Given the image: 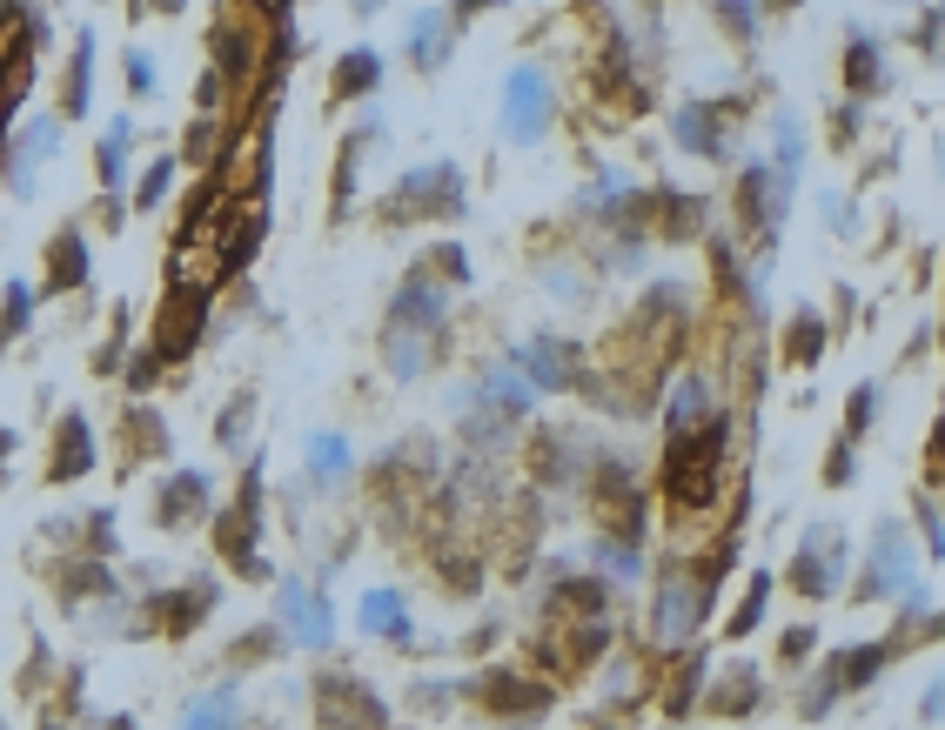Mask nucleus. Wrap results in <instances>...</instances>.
I'll use <instances>...</instances> for the list:
<instances>
[{"instance_id": "obj_1", "label": "nucleus", "mask_w": 945, "mask_h": 730, "mask_svg": "<svg viewBox=\"0 0 945 730\" xmlns=\"http://www.w3.org/2000/svg\"><path fill=\"white\" fill-rule=\"evenodd\" d=\"M711 443H724V429H711V436H698V443H677L671 449V489H677V503H704L711 496V476H704V456H718Z\"/></svg>"}, {"instance_id": "obj_2", "label": "nucleus", "mask_w": 945, "mask_h": 730, "mask_svg": "<svg viewBox=\"0 0 945 730\" xmlns=\"http://www.w3.org/2000/svg\"><path fill=\"white\" fill-rule=\"evenodd\" d=\"M510 101H517V134H537V108H543V88L530 81V74H517L510 81Z\"/></svg>"}, {"instance_id": "obj_3", "label": "nucleus", "mask_w": 945, "mask_h": 730, "mask_svg": "<svg viewBox=\"0 0 945 730\" xmlns=\"http://www.w3.org/2000/svg\"><path fill=\"white\" fill-rule=\"evenodd\" d=\"M369 74H376V61H369V54H356V61L342 67V88H369Z\"/></svg>"}]
</instances>
